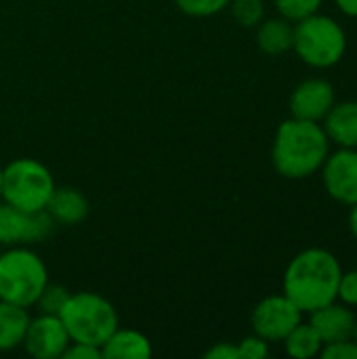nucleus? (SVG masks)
Here are the masks:
<instances>
[{
  "mask_svg": "<svg viewBox=\"0 0 357 359\" xmlns=\"http://www.w3.org/2000/svg\"><path fill=\"white\" fill-rule=\"evenodd\" d=\"M0 202H2V166H0Z\"/></svg>",
  "mask_w": 357,
  "mask_h": 359,
  "instance_id": "30",
  "label": "nucleus"
},
{
  "mask_svg": "<svg viewBox=\"0 0 357 359\" xmlns=\"http://www.w3.org/2000/svg\"><path fill=\"white\" fill-rule=\"evenodd\" d=\"M292 50L316 69L335 67L347 53V34L343 25L320 11L295 23Z\"/></svg>",
  "mask_w": 357,
  "mask_h": 359,
  "instance_id": "4",
  "label": "nucleus"
},
{
  "mask_svg": "<svg viewBox=\"0 0 357 359\" xmlns=\"http://www.w3.org/2000/svg\"><path fill=\"white\" fill-rule=\"evenodd\" d=\"M53 219L46 210L21 212L0 202V244H27L42 240L53 229Z\"/></svg>",
  "mask_w": 357,
  "mask_h": 359,
  "instance_id": "10",
  "label": "nucleus"
},
{
  "mask_svg": "<svg viewBox=\"0 0 357 359\" xmlns=\"http://www.w3.org/2000/svg\"><path fill=\"white\" fill-rule=\"evenodd\" d=\"M349 231L357 240V202L353 206H349Z\"/></svg>",
  "mask_w": 357,
  "mask_h": 359,
  "instance_id": "29",
  "label": "nucleus"
},
{
  "mask_svg": "<svg viewBox=\"0 0 357 359\" xmlns=\"http://www.w3.org/2000/svg\"><path fill=\"white\" fill-rule=\"evenodd\" d=\"M330 154V139L322 122H309L299 118L284 120L274 137L271 162L284 179H307L318 172Z\"/></svg>",
  "mask_w": 357,
  "mask_h": 359,
  "instance_id": "2",
  "label": "nucleus"
},
{
  "mask_svg": "<svg viewBox=\"0 0 357 359\" xmlns=\"http://www.w3.org/2000/svg\"><path fill=\"white\" fill-rule=\"evenodd\" d=\"M274 6L280 17L297 23V21L318 13L322 6V0H274Z\"/></svg>",
  "mask_w": 357,
  "mask_h": 359,
  "instance_id": "20",
  "label": "nucleus"
},
{
  "mask_svg": "<svg viewBox=\"0 0 357 359\" xmlns=\"http://www.w3.org/2000/svg\"><path fill=\"white\" fill-rule=\"evenodd\" d=\"M322 126L330 143L357 149V101H335V105L322 120Z\"/></svg>",
  "mask_w": 357,
  "mask_h": 359,
  "instance_id": "13",
  "label": "nucleus"
},
{
  "mask_svg": "<svg viewBox=\"0 0 357 359\" xmlns=\"http://www.w3.org/2000/svg\"><path fill=\"white\" fill-rule=\"evenodd\" d=\"M69 294H72V292H69L67 288H63L61 284H50V282H48L46 288L42 290V294L38 297V301H36L34 307H38L40 313L59 316Z\"/></svg>",
  "mask_w": 357,
  "mask_h": 359,
  "instance_id": "21",
  "label": "nucleus"
},
{
  "mask_svg": "<svg viewBox=\"0 0 357 359\" xmlns=\"http://www.w3.org/2000/svg\"><path fill=\"white\" fill-rule=\"evenodd\" d=\"M356 320L357 316L351 311V307L343 305L341 301H332L309 313V324L324 345L353 339Z\"/></svg>",
  "mask_w": 357,
  "mask_h": 359,
  "instance_id": "12",
  "label": "nucleus"
},
{
  "mask_svg": "<svg viewBox=\"0 0 357 359\" xmlns=\"http://www.w3.org/2000/svg\"><path fill=\"white\" fill-rule=\"evenodd\" d=\"M231 0H175L177 8L189 17H210L229 6Z\"/></svg>",
  "mask_w": 357,
  "mask_h": 359,
  "instance_id": "22",
  "label": "nucleus"
},
{
  "mask_svg": "<svg viewBox=\"0 0 357 359\" xmlns=\"http://www.w3.org/2000/svg\"><path fill=\"white\" fill-rule=\"evenodd\" d=\"M337 301L347 307H357V267L351 271H343L337 288Z\"/></svg>",
  "mask_w": 357,
  "mask_h": 359,
  "instance_id": "23",
  "label": "nucleus"
},
{
  "mask_svg": "<svg viewBox=\"0 0 357 359\" xmlns=\"http://www.w3.org/2000/svg\"><path fill=\"white\" fill-rule=\"evenodd\" d=\"M353 341L357 343V320H356V332H353Z\"/></svg>",
  "mask_w": 357,
  "mask_h": 359,
  "instance_id": "31",
  "label": "nucleus"
},
{
  "mask_svg": "<svg viewBox=\"0 0 357 359\" xmlns=\"http://www.w3.org/2000/svg\"><path fill=\"white\" fill-rule=\"evenodd\" d=\"M69 343V334L59 316L40 313L38 318H29L21 345L32 358L57 359L63 358Z\"/></svg>",
  "mask_w": 357,
  "mask_h": 359,
  "instance_id": "9",
  "label": "nucleus"
},
{
  "mask_svg": "<svg viewBox=\"0 0 357 359\" xmlns=\"http://www.w3.org/2000/svg\"><path fill=\"white\" fill-rule=\"evenodd\" d=\"M206 359H240V353H238V345L234 343H217L215 347H210L206 353H204Z\"/></svg>",
  "mask_w": 357,
  "mask_h": 359,
  "instance_id": "27",
  "label": "nucleus"
},
{
  "mask_svg": "<svg viewBox=\"0 0 357 359\" xmlns=\"http://www.w3.org/2000/svg\"><path fill=\"white\" fill-rule=\"evenodd\" d=\"M343 267L326 248H307L292 257L284 271L282 292L303 311L311 313L337 301Z\"/></svg>",
  "mask_w": 357,
  "mask_h": 359,
  "instance_id": "1",
  "label": "nucleus"
},
{
  "mask_svg": "<svg viewBox=\"0 0 357 359\" xmlns=\"http://www.w3.org/2000/svg\"><path fill=\"white\" fill-rule=\"evenodd\" d=\"M65 359H99L101 358V349L99 347H90V345H82V343H69V347L63 353Z\"/></svg>",
  "mask_w": 357,
  "mask_h": 359,
  "instance_id": "26",
  "label": "nucleus"
},
{
  "mask_svg": "<svg viewBox=\"0 0 357 359\" xmlns=\"http://www.w3.org/2000/svg\"><path fill=\"white\" fill-rule=\"evenodd\" d=\"M46 284L48 269L34 250L15 246L0 255V301L29 309Z\"/></svg>",
  "mask_w": 357,
  "mask_h": 359,
  "instance_id": "5",
  "label": "nucleus"
},
{
  "mask_svg": "<svg viewBox=\"0 0 357 359\" xmlns=\"http://www.w3.org/2000/svg\"><path fill=\"white\" fill-rule=\"evenodd\" d=\"M48 217L61 225H78L88 215V200L80 189L74 187H55L46 208Z\"/></svg>",
  "mask_w": 357,
  "mask_h": 359,
  "instance_id": "14",
  "label": "nucleus"
},
{
  "mask_svg": "<svg viewBox=\"0 0 357 359\" xmlns=\"http://www.w3.org/2000/svg\"><path fill=\"white\" fill-rule=\"evenodd\" d=\"M69 341L90 347H103L112 332L120 326L116 307L97 292H72L59 313Z\"/></svg>",
  "mask_w": 357,
  "mask_h": 359,
  "instance_id": "3",
  "label": "nucleus"
},
{
  "mask_svg": "<svg viewBox=\"0 0 357 359\" xmlns=\"http://www.w3.org/2000/svg\"><path fill=\"white\" fill-rule=\"evenodd\" d=\"M257 46L271 57H280L292 50L295 40V23L284 17L263 19L257 27Z\"/></svg>",
  "mask_w": 357,
  "mask_h": 359,
  "instance_id": "16",
  "label": "nucleus"
},
{
  "mask_svg": "<svg viewBox=\"0 0 357 359\" xmlns=\"http://www.w3.org/2000/svg\"><path fill=\"white\" fill-rule=\"evenodd\" d=\"M55 187L50 170L34 158H17L2 168V202L21 212L44 210Z\"/></svg>",
  "mask_w": 357,
  "mask_h": 359,
  "instance_id": "6",
  "label": "nucleus"
},
{
  "mask_svg": "<svg viewBox=\"0 0 357 359\" xmlns=\"http://www.w3.org/2000/svg\"><path fill=\"white\" fill-rule=\"evenodd\" d=\"M29 316L25 307L0 301V353L13 351L23 343Z\"/></svg>",
  "mask_w": 357,
  "mask_h": 359,
  "instance_id": "17",
  "label": "nucleus"
},
{
  "mask_svg": "<svg viewBox=\"0 0 357 359\" xmlns=\"http://www.w3.org/2000/svg\"><path fill=\"white\" fill-rule=\"evenodd\" d=\"M151 353V343L143 332L120 326L101 347V358L105 359H147Z\"/></svg>",
  "mask_w": 357,
  "mask_h": 359,
  "instance_id": "15",
  "label": "nucleus"
},
{
  "mask_svg": "<svg viewBox=\"0 0 357 359\" xmlns=\"http://www.w3.org/2000/svg\"><path fill=\"white\" fill-rule=\"evenodd\" d=\"M322 183L328 196L345 206L357 202V149L339 147L322 164Z\"/></svg>",
  "mask_w": 357,
  "mask_h": 359,
  "instance_id": "8",
  "label": "nucleus"
},
{
  "mask_svg": "<svg viewBox=\"0 0 357 359\" xmlns=\"http://www.w3.org/2000/svg\"><path fill=\"white\" fill-rule=\"evenodd\" d=\"M238 353H240V359H265L269 355V343L252 334L238 343Z\"/></svg>",
  "mask_w": 357,
  "mask_h": 359,
  "instance_id": "24",
  "label": "nucleus"
},
{
  "mask_svg": "<svg viewBox=\"0 0 357 359\" xmlns=\"http://www.w3.org/2000/svg\"><path fill=\"white\" fill-rule=\"evenodd\" d=\"M231 17L238 25L255 29L265 19V4L263 0H231L229 2Z\"/></svg>",
  "mask_w": 357,
  "mask_h": 359,
  "instance_id": "19",
  "label": "nucleus"
},
{
  "mask_svg": "<svg viewBox=\"0 0 357 359\" xmlns=\"http://www.w3.org/2000/svg\"><path fill=\"white\" fill-rule=\"evenodd\" d=\"M335 86L324 78L303 80L290 95V116L309 122H322L335 105Z\"/></svg>",
  "mask_w": 357,
  "mask_h": 359,
  "instance_id": "11",
  "label": "nucleus"
},
{
  "mask_svg": "<svg viewBox=\"0 0 357 359\" xmlns=\"http://www.w3.org/2000/svg\"><path fill=\"white\" fill-rule=\"evenodd\" d=\"M282 343H284L286 353L295 359L318 358L324 347L322 339L318 337V332L311 328L309 322L307 324L301 322L299 326H295Z\"/></svg>",
  "mask_w": 357,
  "mask_h": 359,
  "instance_id": "18",
  "label": "nucleus"
},
{
  "mask_svg": "<svg viewBox=\"0 0 357 359\" xmlns=\"http://www.w3.org/2000/svg\"><path fill=\"white\" fill-rule=\"evenodd\" d=\"M322 359H357V343L353 339L324 345L320 351Z\"/></svg>",
  "mask_w": 357,
  "mask_h": 359,
  "instance_id": "25",
  "label": "nucleus"
},
{
  "mask_svg": "<svg viewBox=\"0 0 357 359\" xmlns=\"http://www.w3.org/2000/svg\"><path fill=\"white\" fill-rule=\"evenodd\" d=\"M303 316L305 313L284 292L265 297L252 309V334L265 339L267 343H282L288 332L303 322Z\"/></svg>",
  "mask_w": 357,
  "mask_h": 359,
  "instance_id": "7",
  "label": "nucleus"
},
{
  "mask_svg": "<svg viewBox=\"0 0 357 359\" xmlns=\"http://www.w3.org/2000/svg\"><path fill=\"white\" fill-rule=\"evenodd\" d=\"M339 11L347 17H353L357 19V0H335Z\"/></svg>",
  "mask_w": 357,
  "mask_h": 359,
  "instance_id": "28",
  "label": "nucleus"
}]
</instances>
